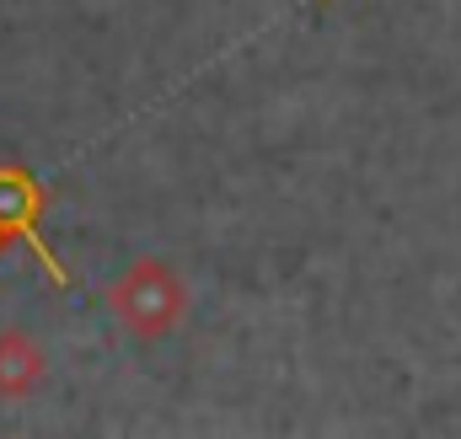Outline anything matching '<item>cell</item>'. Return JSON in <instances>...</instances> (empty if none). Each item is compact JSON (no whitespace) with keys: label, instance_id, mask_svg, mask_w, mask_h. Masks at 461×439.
<instances>
[{"label":"cell","instance_id":"1","mask_svg":"<svg viewBox=\"0 0 461 439\" xmlns=\"http://www.w3.org/2000/svg\"><path fill=\"white\" fill-rule=\"evenodd\" d=\"M108 311H113V322L129 337L156 343V337L183 327V317H188V284H183V273L172 263L134 257L113 279V290H108Z\"/></svg>","mask_w":461,"mask_h":439},{"label":"cell","instance_id":"2","mask_svg":"<svg viewBox=\"0 0 461 439\" xmlns=\"http://www.w3.org/2000/svg\"><path fill=\"white\" fill-rule=\"evenodd\" d=\"M43 210H49V188H43L27 166L5 161V166H0V236H5V241H22V246L43 263V273L65 290L70 273H65V263L49 252V241H43V230H38Z\"/></svg>","mask_w":461,"mask_h":439},{"label":"cell","instance_id":"3","mask_svg":"<svg viewBox=\"0 0 461 439\" xmlns=\"http://www.w3.org/2000/svg\"><path fill=\"white\" fill-rule=\"evenodd\" d=\"M49 375V359H43V343L27 337L22 327L0 332V402H27Z\"/></svg>","mask_w":461,"mask_h":439},{"label":"cell","instance_id":"4","mask_svg":"<svg viewBox=\"0 0 461 439\" xmlns=\"http://www.w3.org/2000/svg\"><path fill=\"white\" fill-rule=\"evenodd\" d=\"M0 246H5V236H0Z\"/></svg>","mask_w":461,"mask_h":439}]
</instances>
